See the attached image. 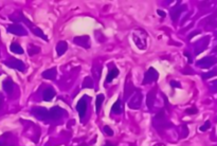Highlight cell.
<instances>
[{"label": "cell", "mask_w": 217, "mask_h": 146, "mask_svg": "<svg viewBox=\"0 0 217 146\" xmlns=\"http://www.w3.org/2000/svg\"><path fill=\"white\" fill-rule=\"evenodd\" d=\"M210 127V123H206V124L205 125V126L200 127V130H202V131H205V129H206V128Z\"/></svg>", "instance_id": "obj_28"}, {"label": "cell", "mask_w": 217, "mask_h": 146, "mask_svg": "<svg viewBox=\"0 0 217 146\" xmlns=\"http://www.w3.org/2000/svg\"><path fill=\"white\" fill-rule=\"evenodd\" d=\"M94 87V83L93 81H92V78L90 77V76H86L84 79V82H83V88H93Z\"/></svg>", "instance_id": "obj_22"}, {"label": "cell", "mask_w": 217, "mask_h": 146, "mask_svg": "<svg viewBox=\"0 0 217 146\" xmlns=\"http://www.w3.org/2000/svg\"><path fill=\"white\" fill-rule=\"evenodd\" d=\"M73 43H75V45L79 46V47H82V48L89 49L90 48V37L88 36V35L74 37Z\"/></svg>", "instance_id": "obj_8"}, {"label": "cell", "mask_w": 217, "mask_h": 146, "mask_svg": "<svg viewBox=\"0 0 217 146\" xmlns=\"http://www.w3.org/2000/svg\"><path fill=\"white\" fill-rule=\"evenodd\" d=\"M120 74V71H119L118 68H113L111 70L108 72L107 76H106V79H105V84H108V83H111V82L115 79L117 76Z\"/></svg>", "instance_id": "obj_15"}, {"label": "cell", "mask_w": 217, "mask_h": 146, "mask_svg": "<svg viewBox=\"0 0 217 146\" xmlns=\"http://www.w3.org/2000/svg\"><path fill=\"white\" fill-rule=\"evenodd\" d=\"M101 72H102V66L101 64H94L92 68V74H93L95 79H99L101 77Z\"/></svg>", "instance_id": "obj_20"}, {"label": "cell", "mask_w": 217, "mask_h": 146, "mask_svg": "<svg viewBox=\"0 0 217 146\" xmlns=\"http://www.w3.org/2000/svg\"><path fill=\"white\" fill-rule=\"evenodd\" d=\"M159 77V73L158 71L156 70L155 68L151 67L148 70L146 71L145 75H144V81H143V84L146 85V84H151L154 82H156L157 79Z\"/></svg>", "instance_id": "obj_3"}, {"label": "cell", "mask_w": 217, "mask_h": 146, "mask_svg": "<svg viewBox=\"0 0 217 146\" xmlns=\"http://www.w3.org/2000/svg\"><path fill=\"white\" fill-rule=\"evenodd\" d=\"M136 90H137L136 87L130 79V74H128L127 78H126V82H125V85H124V97H125V99H128L129 96H131L135 93Z\"/></svg>", "instance_id": "obj_4"}, {"label": "cell", "mask_w": 217, "mask_h": 146, "mask_svg": "<svg viewBox=\"0 0 217 146\" xmlns=\"http://www.w3.org/2000/svg\"><path fill=\"white\" fill-rule=\"evenodd\" d=\"M103 146H115V144H112L111 142H108V141H107V142H106L105 144L103 145Z\"/></svg>", "instance_id": "obj_29"}, {"label": "cell", "mask_w": 217, "mask_h": 146, "mask_svg": "<svg viewBox=\"0 0 217 146\" xmlns=\"http://www.w3.org/2000/svg\"><path fill=\"white\" fill-rule=\"evenodd\" d=\"M133 39L135 42L136 46L138 47L140 50H145L147 47L146 43V34L144 31L138 30L136 31L135 33L133 34Z\"/></svg>", "instance_id": "obj_2"}, {"label": "cell", "mask_w": 217, "mask_h": 146, "mask_svg": "<svg viewBox=\"0 0 217 146\" xmlns=\"http://www.w3.org/2000/svg\"><path fill=\"white\" fill-rule=\"evenodd\" d=\"M4 64H6L7 67L16 69V70H19V71H25V64L22 63L21 60H16V58H11L10 60L4 61Z\"/></svg>", "instance_id": "obj_7"}, {"label": "cell", "mask_w": 217, "mask_h": 146, "mask_svg": "<svg viewBox=\"0 0 217 146\" xmlns=\"http://www.w3.org/2000/svg\"><path fill=\"white\" fill-rule=\"evenodd\" d=\"M55 94H56V92H55V90H54V89L52 88V87H48V88L46 89L45 91H43V100H45L46 102L52 101L53 97L55 96Z\"/></svg>", "instance_id": "obj_13"}, {"label": "cell", "mask_w": 217, "mask_h": 146, "mask_svg": "<svg viewBox=\"0 0 217 146\" xmlns=\"http://www.w3.org/2000/svg\"><path fill=\"white\" fill-rule=\"evenodd\" d=\"M185 112H187L188 114H195V113H197V109L196 108H188L185 110Z\"/></svg>", "instance_id": "obj_25"}, {"label": "cell", "mask_w": 217, "mask_h": 146, "mask_svg": "<svg viewBox=\"0 0 217 146\" xmlns=\"http://www.w3.org/2000/svg\"><path fill=\"white\" fill-rule=\"evenodd\" d=\"M141 100H142V95L141 92L139 90H136V93H133V99L128 102V107L130 109H138L140 108L141 105Z\"/></svg>", "instance_id": "obj_6"}, {"label": "cell", "mask_w": 217, "mask_h": 146, "mask_svg": "<svg viewBox=\"0 0 217 146\" xmlns=\"http://www.w3.org/2000/svg\"><path fill=\"white\" fill-rule=\"evenodd\" d=\"M156 92H157V87H155L154 89H151V91L147 93V99H146V104L148 108H151L155 101V96H156Z\"/></svg>", "instance_id": "obj_14"}, {"label": "cell", "mask_w": 217, "mask_h": 146, "mask_svg": "<svg viewBox=\"0 0 217 146\" xmlns=\"http://www.w3.org/2000/svg\"><path fill=\"white\" fill-rule=\"evenodd\" d=\"M2 86H3V90L9 94H11L13 90H14V83H13V81L10 78L4 79L3 83H2Z\"/></svg>", "instance_id": "obj_16"}, {"label": "cell", "mask_w": 217, "mask_h": 146, "mask_svg": "<svg viewBox=\"0 0 217 146\" xmlns=\"http://www.w3.org/2000/svg\"><path fill=\"white\" fill-rule=\"evenodd\" d=\"M170 86H172V87H180V84L177 83V82L172 81V82H170Z\"/></svg>", "instance_id": "obj_26"}, {"label": "cell", "mask_w": 217, "mask_h": 146, "mask_svg": "<svg viewBox=\"0 0 217 146\" xmlns=\"http://www.w3.org/2000/svg\"><path fill=\"white\" fill-rule=\"evenodd\" d=\"M2 104H3V99H2V96L0 95V108H1Z\"/></svg>", "instance_id": "obj_31"}, {"label": "cell", "mask_w": 217, "mask_h": 146, "mask_svg": "<svg viewBox=\"0 0 217 146\" xmlns=\"http://www.w3.org/2000/svg\"><path fill=\"white\" fill-rule=\"evenodd\" d=\"M11 19H13V21H22V22H25V24L30 28V30L33 32V34H35L36 36H38V37H40V38H43V39L46 40V42L48 40L47 35H46L45 33L43 32V30L39 29L38 27H36V25L33 24V22H31L30 20L28 19L24 14H22V13H17L16 15H12Z\"/></svg>", "instance_id": "obj_1"}, {"label": "cell", "mask_w": 217, "mask_h": 146, "mask_svg": "<svg viewBox=\"0 0 217 146\" xmlns=\"http://www.w3.org/2000/svg\"><path fill=\"white\" fill-rule=\"evenodd\" d=\"M65 111L61 107H53L52 109L49 111V117L52 120H59L64 116Z\"/></svg>", "instance_id": "obj_10"}, {"label": "cell", "mask_w": 217, "mask_h": 146, "mask_svg": "<svg viewBox=\"0 0 217 146\" xmlns=\"http://www.w3.org/2000/svg\"><path fill=\"white\" fill-rule=\"evenodd\" d=\"M0 146H1V145H0Z\"/></svg>", "instance_id": "obj_32"}, {"label": "cell", "mask_w": 217, "mask_h": 146, "mask_svg": "<svg viewBox=\"0 0 217 146\" xmlns=\"http://www.w3.org/2000/svg\"><path fill=\"white\" fill-rule=\"evenodd\" d=\"M56 53H57L58 56H61L65 54V52H66L67 50H68V43H67L66 42H64V40H61V42H57V45H56Z\"/></svg>", "instance_id": "obj_12"}, {"label": "cell", "mask_w": 217, "mask_h": 146, "mask_svg": "<svg viewBox=\"0 0 217 146\" xmlns=\"http://www.w3.org/2000/svg\"><path fill=\"white\" fill-rule=\"evenodd\" d=\"M157 13H158V15H160L161 17H165V15H166L163 11H162V10H158V11H157Z\"/></svg>", "instance_id": "obj_27"}, {"label": "cell", "mask_w": 217, "mask_h": 146, "mask_svg": "<svg viewBox=\"0 0 217 146\" xmlns=\"http://www.w3.org/2000/svg\"><path fill=\"white\" fill-rule=\"evenodd\" d=\"M123 110V106H122V103H121V100H118L115 104L112 105V108H111V112L113 113H117V114H120Z\"/></svg>", "instance_id": "obj_21"}, {"label": "cell", "mask_w": 217, "mask_h": 146, "mask_svg": "<svg viewBox=\"0 0 217 146\" xmlns=\"http://www.w3.org/2000/svg\"><path fill=\"white\" fill-rule=\"evenodd\" d=\"M39 51H40V49L38 47H36V46H34V45H30L29 47H28V53H29L30 56L37 54Z\"/></svg>", "instance_id": "obj_23"}, {"label": "cell", "mask_w": 217, "mask_h": 146, "mask_svg": "<svg viewBox=\"0 0 217 146\" xmlns=\"http://www.w3.org/2000/svg\"><path fill=\"white\" fill-rule=\"evenodd\" d=\"M104 100H105V96L103 95V94H97V100H95V110H97V113H99L101 108H102Z\"/></svg>", "instance_id": "obj_19"}, {"label": "cell", "mask_w": 217, "mask_h": 146, "mask_svg": "<svg viewBox=\"0 0 217 146\" xmlns=\"http://www.w3.org/2000/svg\"><path fill=\"white\" fill-rule=\"evenodd\" d=\"M104 132L107 135H109V137H112V135H113V131L111 130V128H110L109 126H107V125L104 126Z\"/></svg>", "instance_id": "obj_24"}, {"label": "cell", "mask_w": 217, "mask_h": 146, "mask_svg": "<svg viewBox=\"0 0 217 146\" xmlns=\"http://www.w3.org/2000/svg\"><path fill=\"white\" fill-rule=\"evenodd\" d=\"M10 50H11V52L15 53V54H24V49L17 42H12L11 46H10Z\"/></svg>", "instance_id": "obj_18"}, {"label": "cell", "mask_w": 217, "mask_h": 146, "mask_svg": "<svg viewBox=\"0 0 217 146\" xmlns=\"http://www.w3.org/2000/svg\"><path fill=\"white\" fill-rule=\"evenodd\" d=\"M76 110L79 112V116L81 119L85 117L86 114V111H87V102L85 99H81L76 104Z\"/></svg>", "instance_id": "obj_9"}, {"label": "cell", "mask_w": 217, "mask_h": 146, "mask_svg": "<svg viewBox=\"0 0 217 146\" xmlns=\"http://www.w3.org/2000/svg\"><path fill=\"white\" fill-rule=\"evenodd\" d=\"M184 55L187 56V57L188 58V61H190V63H191V56H190V54H188V52H185V53H184Z\"/></svg>", "instance_id": "obj_30"}, {"label": "cell", "mask_w": 217, "mask_h": 146, "mask_svg": "<svg viewBox=\"0 0 217 146\" xmlns=\"http://www.w3.org/2000/svg\"><path fill=\"white\" fill-rule=\"evenodd\" d=\"M7 32L9 33H12L14 35H17V36H25L28 34L27 30L25 29L22 25L20 24H13L7 27Z\"/></svg>", "instance_id": "obj_5"}, {"label": "cell", "mask_w": 217, "mask_h": 146, "mask_svg": "<svg viewBox=\"0 0 217 146\" xmlns=\"http://www.w3.org/2000/svg\"><path fill=\"white\" fill-rule=\"evenodd\" d=\"M56 74H57V71H56V68H51V69H48V70L43 71V77L47 78V79H55L56 77Z\"/></svg>", "instance_id": "obj_17"}, {"label": "cell", "mask_w": 217, "mask_h": 146, "mask_svg": "<svg viewBox=\"0 0 217 146\" xmlns=\"http://www.w3.org/2000/svg\"><path fill=\"white\" fill-rule=\"evenodd\" d=\"M36 113H39L36 116L37 119H40V120H46L49 117V111L47 109L45 108H34L33 109V114H36Z\"/></svg>", "instance_id": "obj_11"}]
</instances>
